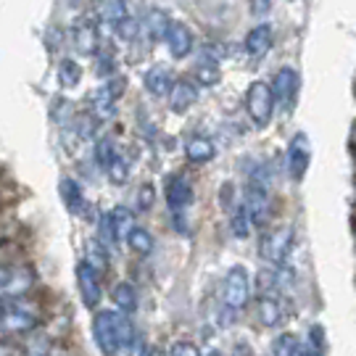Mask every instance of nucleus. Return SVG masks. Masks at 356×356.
I'll list each match as a JSON object with an SVG mask.
<instances>
[{
  "label": "nucleus",
  "instance_id": "7",
  "mask_svg": "<svg viewBox=\"0 0 356 356\" xmlns=\"http://www.w3.org/2000/svg\"><path fill=\"white\" fill-rule=\"evenodd\" d=\"M124 88H127V79L124 76H111L106 85H101V88L90 95V108H92V116L98 122H108L116 114V101L122 98Z\"/></svg>",
  "mask_w": 356,
  "mask_h": 356
},
{
  "label": "nucleus",
  "instance_id": "13",
  "mask_svg": "<svg viewBox=\"0 0 356 356\" xmlns=\"http://www.w3.org/2000/svg\"><path fill=\"white\" fill-rule=\"evenodd\" d=\"M32 272L26 267H6L3 269V301H16L32 288Z\"/></svg>",
  "mask_w": 356,
  "mask_h": 356
},
{
  "label": "nucleus",
  "instance_id": "8",
  "mask_svg": "<svg viewBox=\"0 0 356 356\" xmlns=\"http://www.w3.org/2000/svg\"><path fill=\"white\" fill-rule=\"evenodd\" d=\"M103 19L111 24L116 38L127 40V42L138 38V32H140V22L132 16L127 0H108L103 6Z\"/></svg>",
  "mask_w": 356,
  "mask_h": 356
},
{
  "label": "nucleus",
  "instance_id": "25",
  "mask_svg": "<svg viewBox=\"0 0 356 356\" xmlns=\"http://www.w3.org/2000/svg\"><path fill=\"white\" fill-rule=\"evenodd\" d=\"M251 227H254V219L248 214V209H245V204H238L232 209V216H229V232L238 241H245L251 235Z\"/></svg>",
  "mask_w": 356,
  "mask_h": 356
},
{
  "label": "nucleus",
  "instance_id": "32",
  "mask_svg": "<svg viewBox=\"0 0 356 356\" xmlns=\"http://www.w3.org/2000/svg\"><path fill=\"white\" fill-rule=\"evenodd\" d=\"M108 179L114 182V185H122V182H127V177H129V161H127V156L124 153H119L114 159V164L108 166Z\"/></svg>",
  "mask_w": 356,
  "mask_h": 356
},
{
  "label": "nucleus",
  "instance_id": "15",
  "mask_svg": "<svg viewBox=\"0 0 356 356\" xmlns=\"http://www.w3.org/2000/svg\"><path fill=\"white\" fill-rule=\"evenodd\" d=\"M143 85H145V90H148L151 95L164 98V95H172V90H175V85H177V79H175V74H172L166 66L159 64V66H153V69L145 72Z\"/></svg>",
  "mask_w": 356,
  "mask_h": 356
},
{
  "label": "nucleus",
  "instance_id": "20",
  "mask_svg": "<svg viewBox=\"0 0 356 356\" xmlns=\"http://www.w3.org/2000/svg\"><path fill=\"white\" fill-rule=\"evenodd\" d=\"M108 214H111V225H114L116 243H127L129 235L138 229V225H135V211L127 209V206H116L114 211H108Z\"/></svg>",
  "mask_w": 356,
  "mask_h": 356
},
{
  "label": "nucleus",
  "instance_id": "9",
  "mask_svg": "<svg viewBox=\"0 0 356 356\" xmlns=\"http://www.w3.org/2000/svg\"><path fill=\"white\" fill-rule=\"evenodd\" d=\"M101 275L95 267H90L88 261H76L74 267V277H76V288H79V296H82V304L88 309H98L103 298V285H101Z\"/></svg>",
  "mask_w": 356,
  "mask_h": 356
},
{
  "label": "nucleus",
  "instance_id": "16",
  "mask_svg": "<svg viewBox=\"0 0 356 356\" xmlns=\"http://www.w3.org/2000/svg\"><path fill=\"white\" fill-rule=\"evenodd\" d=\"M164 42L175 58H185V56H191V51H193V32L182 24V22H172Z\"/></svg>",
  "mask_w": 356,
  "mask_h": 356
},
{
  "label": "nucleus",
  "instance_id": "18",
  "mask_svg": "<svg viewBox=\"0 0 356 356\" xmlns=\"http://www.w3.org/2000/svg\"><path fill=\"white\" fill-rule=\"evenodd\" d=\"M256 309H259V322H261L264 327H277L282 322V317H285L280 298H277L275 293H261Z\"/></svg>",
  "mask_w": 356,
  "mask_h": 356
},
{
  "label": "nucleus",
  "instance_id": "29",
  "mask_svg": "<svg viewBox=\"0 0 356 356\" xmlns=\"http://www.w3.org/2000/svg\"><path fill=\"white\" fill-rule=\"evenodd\" d=\"M127 245L138 256H151L153 248H156V241H153V235L145 227H138L135 232H132V235H129Z\"/></svg>",
  "mask_w": 356,
  "mask_h": 356
},
{
  "label": "nucleus",
  "instance_id": "39",
  "mask_svg": "<svg viewBox=\"0 0 356 356\" xmlns=\"http://www.w3.org/2000/svg\"><path fill=\"white\" fill-rule=\"evenodd\" d=\"M235 356H248V354H243V351H241V354H235Z\"/></svg>",
  "mask_w": 356,
  "mask_h": 356
},
{
  "label": "nucleus",
  "instance_id": "6",
  "mask_svg": "<svg viewBox=\"0 0 356 356\" xmlns=\"http://www.w3.org/2000/svg\"><path fill=\"white\" fill-rule=\"evenodd\" d=\"M293 238H296V229L291 225H280V227L269 229L259 243V256L272 267H282L293 248Z\"/></svg>",
  "mask_w": 356,
  "mask_h": 356
},
{
  "label": "nucleus",
  "instance_id": "38",
  "mask_svg": "<svg viewBox=\"0 0 356 356\" xmlns=\"http://www.w3.org/2000/svg\"><path fill=\"white\" fill-rule=\"evenodd\" d=\"M206 356H222V351H209Z\"/></svg>",
  "mask_w": 356,
  "mask_h": 356
},
{
  "label": "nucleus",
  "instance_id": "10",
  "mask_svg": "<svg viewBox=\"0 0 356 356\" xmlns=\"http://www.w3.org/2000/svg\"><path fill=\"white\" fill-rule=\"evenodd\" d=\"M72 48L79 56H85V58L101 53V29H98V22L92 16H82L79 22H74V26H72Z\"/></svg>",
  "mask_w": 356,
  "mask_h": 356
},
{
  "label": "nucleus",
  "instance_id": "3",
  "mask_svg": "<svg viewBox=\"0 0 356 356\" xmlns=\"http://www.w3.org/2000/svg\"><path fill=\"white\" fill-rule=\"evenodd\" d=\"M251 293H254V285H251L248 269L241 267V264L229 267V272L225 275V282H222V306L238 314L241 309L248 306Z\"/></svg>",
  "mask_w": 356,
  "mask_h": 356
},
{
  "label": "nucleus",
  "instance_id": "5",
  "mask_svg": "<svg viewBox=\"0 0 356 356\" xmlns=\"http://www.w3.org/2000/svg\"><path fill=\"white\" fill-rule=\"evenodd\" d=\"M275 106H277V101H275V90H272V85H267V82H261V79H256V82H251V88H248V92H245V111H248V116H251V122H254L256 127H267L269 119H272V111H275Z\"/></svg>",
  "mask_w": 356,
  "mask_h": 356
},
{
  "label": "nucleus",
  "instance_id": "1",
  "mask_svg": "<svg viewBox=\"0 0 356 356\" xmlns=\"http://www.w3.org/2000/svg\"><path fill=\"white\" fill-rule=\"evenodd\" d=\"M92 338L103 356L127 354V351H135L140 343L138 327L124 312H98L92 317Z\"/></svg>",
  "mask_w": 356,
  "mask_h": 356
},
{
  "label": "nucleus",
  "instance_id": "33",
  "mask_svg": "<svg viewBox=\"0 0 356 356\" xmlns=\"http://www.w3.org/2000/svg\"><path fill=\"white\" fill-rule=\"evenodd\" d=\"M169 356H201V348L193 341H177L169 348Z\"/></svg>",
  "mask_w": 356,
  "mask_h": 356
},
{
  "label": "nucleus",
  "instance_id": "35",
  "mask_svg": "<svg viewBox=\"0 0 356 356\" xmlns=\"http://www.w3.org/2000/svg\"><path fill=\"white\" fill-rule=\"evenodd\" d=\"M101 238H103V241H108V243H116L114 225H111V214L101 216Z\"/></svg>",
  "mask_w": 356,
  "mask_h": 356
},
{
  "label": "nucleus",
  "instance_id": "17",
  "mask_svg": "<svg viewBox=\"0 0 356 356\" xmlns=\"http://www.w3.org/2000/svg\"><path fill=\"white\" fill-rule=\"evenodd\" d=\"M195 101H198V88L193 85L191 79H177V85L169 95V108L175 114H185L195 106Z\"/></svg>",
  "mask_w": 356,
  "mask_h": 356
},
{
  "label": "nucleus",
  "instance_id": "21",
  "mask_svg": "<svg viewBox=\"0 0 356 356\" xmlns=\"http://www.w3.org/2000/svg\"><path fill=\"white\" fill-rule=\"evenodd\" d=\"M58 191H61V198H64L66 209H69L72 214H85L88 201H85V193H82V188H79L76 179L64 177L61 179V185H58Z\"/></svg>",
  "mask_w": 356,
  "mask_h": 356
},
{
  "label": "nucleus",
  "instance_id": "31",
  "mask_svg": "<svg viewBox=\"0 0 356 356\" xmlns=\"http://www.w3.org/2000/svg\"><path fill=\"white\" fill-rule=\"evenodd\" d=\"M85 261H88L90 267L98 269V272H106V267H108V254H106V248H103L101 241L88 243V248H85Z\"/></svg>",
  "mask_w": 356,
  "mask_h": 356
},
{
  "label": "nucleus",
  "instance_id": "30",
  "mask_svg": "<svg viewBox=\"0 0 356 356\" xmlns=\"http://www.w3.org/2000/svg\"><path fill=\"white\" fill-rule=\"evenodd\" d=\"M58 79H61V85H64L66 90L76 88L79 82H82V66L76 64V61H61L58 64Z\"/></svg>",
  "mask_w": 356,
  "mask_h": 356
},
{
  "label": "nucleus",
  "instance_id": "22",
  "mask_svg": "<svg viewBox=\"0 0 356 356\" xmlns=\"http://www.w3.org/2000/svg\"><path fill=\"white\" fill-rule=\"evenodd\" d=\"M312 346H304L293 332H282L272 343V356H309Z\"/></svg>",
  "mask_w": 356,
  "mask_h": 356
},
{
  "label": "nucleus",
  "instance_id": "40",
  "mask_svg": "<svg viewBox=\"0 0 356 356\" xmlns=\"http://www.w3.org/2000/svg\"><path fill=\"white\" fill-rule=\"evenodd\" d=\"M51 356H64V354H51Z\"/></svg>",
  "mask_w": 356,
  "mask_h": 356
},
{
  "label": "nucleus",
  "instance_id": "4",
  "mask_svg": "<svg viewBox=\"0 0 356 356\" xmlns=\"http://www.w3.org/2000/svg\"><path fill=\"white\" fill-rule=\"evenodd\" d=\"M164 198H166V206H169V214H172V222H175V229L182 232L185 229V214L191 211L193 206V185L188 177H182V175H175V177H169L164 188Z\"/></svg>",
  "mask_w": 356,
  "mask_h": 356
},
{
  "label": "nucleus",
  "instance_id": "23",
  "mask_svg": "<svg viewBox=\"0 0 356 356\" xmlns=\"http://www.w3.org/2000/svg\"><path fill=\"white\" fill-rule=\"evenodd\" d=\"M185 156H188L191 164H209L216 156V148L209 138H191L185 145Z\"/></svg>",
  "mask_w": 356,
  "mask_h": 356
},
{
  "label": "nucleus",
  "instance_id": "19",
  "mask_svg": "<svg viewBox=\"0 0 356 356\" xmlns=\"http://www.w3.org/2000/svg\"><path fill=\"white\" fill-rule=\"evenodd\" d=\"M269 48H272V26L269 24L254 26V29L245 35V53H248L251 58L267 56Z\"/></svg>",
  "mask_w": 356,
  "mask_h": 356
},
{
  "label": "nucleus",
  "instance_id": "34",
  "mask_svg": "<svg viewBox=\"0 0 356 356\" xmlns=\"http://www.w3.org/2000/svg\"><path fill=\"white\" fill-rule=\"evenodd\" d=\"M156 201V193H153V185H143L140 191H138V209L140 211H148Z\"/></svg>",
  "mask_w": 356,
  "mask_h": 356
},
{
  "label": "nucleus",
  "instance_id": "37",
  "mask_svg": "<svg viewBox=\"0 0 356 356\" xmlns=\"http://www.w3.org/2000/svg\"><path fill=\"white\" fill-rule=\"evenodd\" d=\"M98 58H101V64H98V72H101V74H108V72L114 69L111 53H108V51H101V53H98Z\"/></svg>",
  "mask_w": 356,
  "mask_h": 356
},
{
  "label": "nucleus",
  "instance_id": "28",
  "mask_svg": "<svg viewBox=\"0 0 356 356\" xmlns=\"http://www.w3.org/2000/svg\"><path fill=\"white\" fill-rule=\"evenodd\" d=\"M195 76H198V82H201V85L214 88L216 82H219V61H211V58L201 56V58H198V64H195Z\"/></svg>",
  "mask_w": 356,
  "mask_h": 356
},
{
  "label": "nucleus",
  "instance_id": "27",
  "mask_svg": "<svg viewBox=\"0 0 356 356\" xmlns=\"http://www.w3.org/2000/svg\"><path fill=\"white\" fill-rule=\"evenodd\" d=\"M169 26H172V22H169V19H166V13L159 11V8H153V11L145 16V29H148V38L151 40L166 38Z\"/></svg>",
  "mask_w": 356,
  "mask_h": 356
},
{
  "label": "nucleus",
  "instance_id": "2",
  "mask_svg": "<svg viewBox=\"0 0 356 356\" xmlns=\"http://www.w3.org/2000/svg\"><path fill=\"white\" fill-rule=\"evenodd\" d=\"M38 322H40V312L35 304H29L24 298L3 301V314H0L3 338H11V335H22V332L35 330Z\"/></svg>",
  "mask_w": 356,
  "mask_h": 356
},
{
  "label": "nucleus",
  "instance_id": "14",
  "mask_svg": "<svg viewBox=\"0 0 356 356\" xmlns=\"http://www.w3.org/2000/svg\"><path fill=\"white\" fill-rule=\"evenodd\" d=\"M245 209L254 219V227H264L269 222V214H272V198H269V191L264 188H256V185H248L245 188Z\"/></svg>",
  "mask_w": 356,
  "mask_h": 356
},
{
  "label": "nucleus",
  "instance_id": "12",
  "mask_svg": "<svg viewBox=\"0 0 356 356\" xmlns=\"http://www.w3.org/2000/svg\"><path fill=\"white\" fill-rule=\"evenodd\" d=\"M298 85H301V76L293 66H282L280 72L275 74V82H272V90H275V101L282 108H291L296 95H298Z\"/></svg>",
  "mask_w": 356,
  "mask_h": 356
},
{
  "label": "nucleus",
  "instance_id": "11",
  "mask_svg": "<svg viewBox=\"0 0 356 356\" xmlns=\"http://www.w3.org/2000/svg\"><path fill=\"white\" fill-rule=\"evenodd\" d=\"M288 175H291L296 182H301L309 172V161H312V145H309V138L306 132H296L293 140L288 143Z\"/></svg>",
  "mask_w": 356,
  "mask_h": 356
},
{
  "label": "nucleus",
  "instance_id": "36",
  "mask_svg": "<svg viewBox=\"0 0 356 356\" xmlns=\"http://www.w3.org/2000/svg\"><path fill=\"white\" fill-rule=\"evenodd\" d=\"M269 8H272V0H251V11H254V16H267Z\"/></svg>",
  "mask_w": 356,
  "mask_h": 356
},
{
  "label": "nucleus",
  "instance_id": "26",
  "mask_svg": "<svg viewBox=\"0 0 356 356\" xmlns=\"http://www.w3.org/2000/svg\"><path fill=\"white\" fill-rule=\"evenodd\" d=\"M95 164L101 166L103 172H108V166L114 164V159L119 156V148H116V143L111 138H101V140H95Z\"/></svg>",
  "mask_w": 356,
  "mask_h": 356
},
{
  "label": "nucleus",
  "instance_id": "24",
  "mask_svg": "<svg viewBox=\"0 0 356 356\" xmlns=\"http://www.w3.org/2000/svg\"><path fill=\"white\" fill-rule=\"evenodd\" d=\"M111 298L116 304V312H124L129 317L138 312V291L129 282H116L114 291H111Z\"/></svg>",
  "mask_w": 356,
  "mask_h": 356
}]
</instances>
